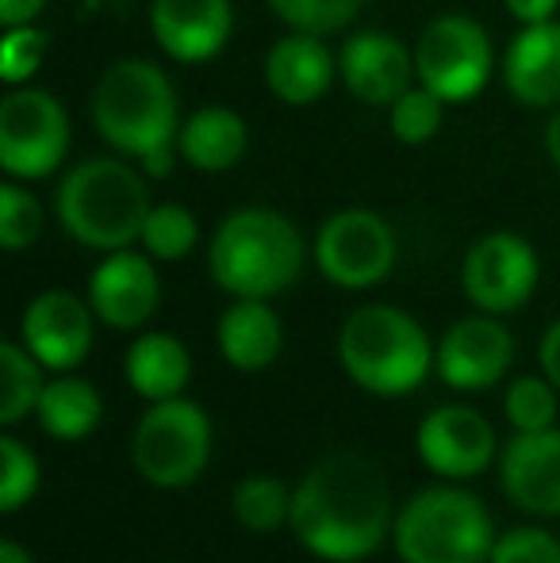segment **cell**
<instances>
[{
    "label": "cell",
    "instance_id": "cell-1",
    "mask_svg": "<svg viewBox=\"0 0 560 563\" xmlns=\"http://www.w3.org/2000/svg\"><path fill=\"white\" fill-rule=\"evenodd\" d=\"M288 526L296 541L319 560H369L396 529L388 475L358 449L327 452L292 487Z\"/></svg>",
    "mask_w": 560,
    "mask_h": 563
},
{
    "label": "cell",
    "instance_id": "cell-2",
    "mask_svg": "<svg viewBox=\"0 0 560 563\" xmlns=\"http://www.w3.org/2000/svg\"><path fill=\"white\" fill-rule=\"evenodd\" d=\"M92 123L108 146L139 157L154 177H165L180 154L177 92L165 69L146 58H123L105 69L92 92Z\"/></svg>",
    "mask_w": 560,
    "mask_h": 563
},
{
    "label": "cell",
    "instance_id": "cell-3",
    "mask_svg": "<svg viewBox=\"0 0 560 563\" xmlns=\"http://www.w3.org/2000/svg\"><path fill=\"white\" fill-rule=\"evenodd\" d=\"M304 234L273 208H239L216 227L208 273L234 299H273L304 273Z\"/></svg>",
    "mask_w": 560,
    "mask_h": 563
},
{
    "label": "cell",
    "instance_id": "cell-4",
    "mask_svg": "<svg viewBox=\"0 0 560 563\" xmlns=\"http://www.w3.org/2000/svg\"><path fill=\"white\" fill-rule=\"evenodd\" d=\"M54 216L74 242L89 250H131L150 216L146 180L120 157H92L62 177Z\"/></svg>",
    "mask_w": 560,
    "mask_h": 563
},
{
    "label": "cell",
    "instance_id": "cell-5",
    "mask_svg": "<svg viewBox=\"0 0 560 563\" xmlns=\"http://www.w3.org/2000/svg\"><path fill=\"white\" fill-rule=\"evenodd\" d=\"M433 356L438 349H430L426 330L392 303L358 307L338 334V361L345 376L381 399L411 395L415 387H422Z\"/></svg>",
    "mask_w": 560,
    "mask_h": 563
},
{
    "label": "cell",
    "instance_id": "cell-6",
    "mask_svg": "<svg viewBox=\"0 0 560 563\" xmlns=\"http://www.w3.org/2000/svg\"><path fill=\"white\" fill-rule=\"evenodd\" d=\"M392 544L404 563H487L495 529L464 487H426L396 510Z\"/></svg>",
    "mask_w": 560,
    "mask_h": 563
},
{
    "label": "cell",
    "instance_id": "cell-7",
    "mask_svg": "<svg viewBox=\"0 0 560 563\" xmlns=\"http://www.w3.org/2000/svg\"><path fill=\"white\" fill-rule=\"evenodd\" d=\"M135 472L157 490L193 487L211 460V418L188 395L150 402L131 438Z\"/></svg>",
    "mask_w": 560,
    "mask_h": 563
},
{
    "label": "cell",
    "instance_id": "cell-8",
    "mask_svg": "<svg viewBox=\"0 0 560 563\" xmlns=\"http://www.w3.org/2000/svg\"><path fill=\"white\" fill-rule=\"evenodd\" d=\"M69 150V115L46 89H8L0 100V165L12 180H43Z\"/></svg>",
    "mask_w": 560,
    "mask_h": 563
},
{
    "label": "cell",
    "instance_id": "cell-9",
    "mask_svg": "<svg viewBox=\"0 0 560 563\" xmlns=\"http://www.w3.org/2000/svg\"><path fill=\"white\" fill-rule=\"evenodd\" d=\"M415 74L446 104H464L492 77V38L472 15H438L415 43Z\"/></svg>",
    "mask_w": 560,
    "mask_h": 563
},
{
    "label": "cell",
    "instance_id": "cell-10",
    "mask_svg": "<svg viewBox=\"0 0 560 563\" xmlns=\"http://www.w3.org/2000/svg\"><path fill=\"white\" fill-rule=\"evenodd\" d=\"M396 230L369 208H345L315 234V265L338 288H373L396 268Z\"/></svg>",
    "mask_w": 560,
    "mask_h": 563
},
{
    "label": "cell",
    "instance_id": "cell-11",
    "mask_svg": "<svg viewBox=\"0 0 560 563\" xmlns=\"http://www.w3.org/2000/svg\"><path fill=\"white\" fill-rule=\"evenodd\" d=\"M538 276L541 265L534 245L526 238L510 234V230H495V234H484L464 253L461 288L476 311L510 314L530 303Z\"/></svg>",
    "mask_w": 560,
    "mask_h": 563
},
{
    "label": "cell",
    "instance_id": "cell-12",
    "mask_svg": "<svg viewBox=\"0 0 560 563\" xmlns=\"http://www.w3.org/2000/svg\"><path fill=\"white\" fill-rule=\"evenodd\" d=\"M415 449L422 464L441 479H472L487 472L492 460L499 456L495 426L476 407H461V402L430 410L419 422Z\"/></svg>",
    "mask_w": 560,
    "mask_h": 563
},
{
    "label": "cell",
    "instance_id": "cell-13",
    "mask_svg": "<svg viewBox=\"0 0 560 563\" xmlns=\"http://www.w3.org/2000/svg\"><path fill=\"white\" fill-rule=\"evenodd\" d=\"M92 311L89 299L51 288L23 307L20 341L46 372H74L92 353Z\"/></svg>",
    "mask_w": 560,
    "mask_h": 563
},
{
    "label": "cell",
    "instance_id": "cell-14",
    "mask_svg": "<svg viewBox=\"0 0 560 563\" xmlns=\"http://www.w3.org/2000/svg\"><path fill=\"white\" fill-rule=\"evenodd\" d=\"M510 361H515V338L499 322V314H472L441 334L433 368L441 384L457 391H487L507 376Z\"/></svg>",
    "mask_w": 560,
    "mask_h": 563
},
{
    "label": "cell",
    "instance_id": "cell-15",
    "mask_svg": "<svg viewBox=\"0 0 560 563\" xmlns=\"http://www.w3.org/2000/svg\"><path fill=\"white\" fill-rule=\"evenodd\" d=\"M89 303L97 311V322L131 334L154 319L162 303V280L150 253L116 250L92 268L89 276Z\"/></svg>",
    "mask_w": 560,
    "mask_h": 563
},
{
    "label": "cell",
    "instance_id": "cell-16",
    "mask_svg": "<svg viewBox=\"0 0 560 563\" xmlns=\"http://www.w3.org/2000/svg\"><path fill=\"white\" fill-rule=\"evenodd\" d=\"M338 74L361 104L373 108H392L419 77L415 54L388 31H361L345 38L338 54Z\"/></svg>",
    "mask_w": 560,
    "mask_h": 563
},
{
    "label": "cell",
    "instance_id": "cell-17",
    "mask_svg": "<svg viewBox=\"0 0 560 563\" xmlns=\"http://www.w3.org/2000/svg\"><path fill=\"white\" fill-rule=\"evenodd\" d=\"M499 483L510 506L530 518H560V430L515 433L499 456Z\"/></svg>",
    "mask_w": 560,
    "mask_h": 563
},
{
    "label": "cell",
    "instance_id": "cell-18",
    "mask_svg": "<svg viewBox=\"0 0 560 563\" xmlns=\"http://www.w3.org/2000/svg\"><path fill=\"white\" fill-rule=\"evenodd\" d=\"M154 38L173 62H208L227 46L234 31L231 0H154L150 4Z\"/></svg>",
    "mask_w": 560,
    "mask_h": 563
},
{
    "label": "cell",
    "instance_id": "cell-19",
    "mask_svg": "<svg viewBox=\"0 0 560 563\" xmlns=\"http://www.w3.org/2000/svg\"><path fill=\"white\" fill-rule=\"evenodd\" d=\"M338 74V62L322 35H307V31H292L277 38L265 54V85L281 104L304 108L315 104L330 92Z\"/></svg>",
    "mask_w": 560,
    "mask_h": 563
},
{
    "label": "cell",
    "instance_id": "cell-20",
    "mask_svg": "<svg viewBox=\"0 0 560 563\" xmlns=\"http://www.w3.org/2000/svg\"><path fill=\"white\" fill-rule=\"evenodd\" d=\"M507 92L526 108H560V23H530L507 46L503 58Z\"/></svg>",
    "mask_w": 560,
    "mask_h": 563
},
{
    "label": "cell",
    "instance_id": "cell-21",
    "mask_svg": "<svg viewBox=\"0 0 560 563\" xmlns=\"http://www.w3.org/2000/svg\"><path fill=\"white\" fill-rule=\"evenodd\" d=\"M216 338L223 361L239 372L270 368L284 349L281 314L270 307V299H234L219 319Z\"/></svg>",
    "mask_w": 560,
    "mask_h": 563
},
{
    "label": "cell",
    "instance_id": "cell-22",
    "mask_svg": "<svg viewBox=\"0 0 560 563\" xmlns=\"http://www.w3.org/2000/svg\"><path fill=\"white\" fill-rule=\"evenodd\" d=\"M123 372H128V384L135 387V395H142L146 402H162L173 395H185V384L193 376V356H188L185 341L150 330V334L131 341Z\"/></svg>",
    "mask_w": 560,
    "mask_h": 563
},
{
    "label": "cell",
    "instance_id": "cell-23",
    "mask_svg": "<svg viewBox=\"0 0 560 563\" xmlns=\"http://www.w3.org/2000/svg\"><path fill=\"white\" fill-rule=\"evenodd\" d=\"M180 157L200 173H227L246 154V119L231 108H200L180 123Z\"/></svg>",
    "mask_w": 560,
    "mask_h": 563
},
{
    "label": "cell",
    "instance_id": "cell-24",
    "mask_svg": "<svg viewBox=\"0 0 560 563\" xmlns=\"http://www.w3.org/2000/svg\"><path fill=\"white\" fill-rule=\"evenodd\" d=\"M100 415H105L100 391L89 379L69 376V372H58L54 379H46L43 395H39V407H35L39 426H43V433L54 441L89 438L100 426Z\"/></svg>",
    "mask_w": 560,
    "mask_h": 563
},
{
    "label": "cell",
    "instance_id": "cell-25",
    "mask_svg": "<svg viewBox=\"0 0 560 563\" xmlns=\"http://www.w3.org/2000/svg\"><path fill=\"white\" fill-rule=\"evenodd\" d=\"M43 364L31 356L23 341H4L0 345V426H20L28 415H35L39 395H43Z\"/></svg>",
    "mask_w": 560,
    "mask_h": 563
},
{
    "label": "cell",
    "instance_id": "cell-26",
    "mask_svg": "<svg viewBox=\"0 0 560 563\" xmlns=\"http://www.w3.org/2000/svg\"><path fill=\"white\" fill-rule=\"evenodd\" d=\"M231 514L250 533H273L292 518V490L273 475H246L231 495Z\"/></svg>",
    "mask_w": 560,
    "mask_h": 563
},
{
    "label": "cell",
    "instance_id": "cell-27",
    "mask_svg": "<svg viewBox=\"0 0 560 563\" xmlns=\"http://www.w3.org/2000/svg\"><path fill=\"white\" fill-rule=\"evenodd\" d=\"M139 242L154 261H180L196 250L200 227H196L193 211L180 208V203H154Z\"/></svg>",
    "mask_w": 560,
    "mask_h": 563
},
{
    "label": "cell",
    "instance_id": "cell-28",
    "mask_svg": "<svg viewBox=\"0 0 560 563\" xmlns=\"http://www.w3.org/2000/svg\"><path fill=\"white\" fill-rule=\"evenodd\" d=\"M507 422L515 433H538V430H553L557 426V410H560V391L549 384V376H518L510 379L507 399Z\"/></svg>",
    "mask_w": 560,
    "mask_h": 563
},
{
    "label": "cell",
    "instance_id": "cell-29",
    "mask_svg": "<svg viewBox=\"0 0 560 563\" xmlns=\"http://www.w3.org/2000/svg\"><path fill=\"white\" fill-rule=\"evenodd\" d=\"M39 479H43V467L35 452L12 433H0V510L15 514L20 506H28L39 495Z\"/></svg>",
    "mask_w": 560,
    "mask_h": 563
},
{
    "label": "cell",
    "instance_id": "cell-30",
    "mask_svg": "<svg viewBox=\"0 0 560 563\" xmlns=\"http://www.w3.org/2000/svg\"><path fill=\"white\" fill-rule=\"evenodd\" d=\"M265 4H270V12L288 23L292 31L330 35V31L350 27L365 0H265Z\"/></svg>",
    "mask_w": 560,
    "mask_h": 563
},
{
    "label": "cell",
    "instance_id": "cell-31",
    "mask_svg": "<svg viewBox=\"0 0 560 563\" xmlns=\"http://www.w3.org/2000/svg\"><path fill=\"white\" fill-rule=\"evenodd\" d=\"M441 119H446V100L433 97L426 85H411L396 104L388 108L392 134L407 146H422L433 134L441 131Z\"/></svg>",
    "mask_w": 560,
    "mask_h": 563
},
{
    "label": "cell",
    "instance_id": "cell-32",
    "mask_svg": "<svg viewBox=\"0 0 560 563\" xmlns=\"http://www.w3.org/2000/svg\"><path fill=\"white\" fill-rule=\"evenodd\" d=\"M39 234H43V208H39V200L20 180H4L0 185V245L8 253H20Z\"/></svg>",
    "mask_w": 560,
    "mask_h": 563
},
{
    "label": "cell",
    "instance_id": "cell-33",
    "mask_svg": "<svg viewBox=\"0 0 560 563\" xmlns=\"http://www.w3.org/2000/svg\"><path fill=\"white\" fill-rule=\"evenodd\" d=\"M46 54V35L35 31L31 23L23 27H4V43H0V77H4L8 89L31 81L39 66H43Z\"/></svg>",
    "mask_w": 560,
    "mask_h": 563
},
{
    "label": "cell",
    "instance_id": "cell-34",
    "mask_svg": "<svg viewBox=\"0 0 560 563\" xmlns=\"http://www.w3.org/2000/svg\"><path fill=\"white\" fill-rule=\"evenodd\" d=\"M487 563H560V541L541 526H518L495 537Z\"/></svg>",
    "mask_w": 560,
    "mask_h": 563
},
{
    "label": "cell",
    "instance_id": "cell-35",
    "mask_svg": "<svg viewBox=\"0 0 560 563\" xmlns=\"http://www.w3.org/2000/svg\"><path fill=\"white\" fill-rule=\"evenodd\" d=\"M507 4V12L515 15L523 27H530V23H546L557 15L560 0H503Z\"/></svg>",
    "mask_w": 560,
    "mask_h": 563
},
{
    "label": "cell",
    "instance_id": "cell-36",
    "mask_svg": "<svg viewBox=\"0 0 560 563\" xmlns=\"http://www.w3.org/2000/svg\"><path fill=\"white\" fill-rule=\"evenodd\" d=\"M538 361H541V372L549 376V384L560 391V319L546 330V338H541Z\"/></svg>",
    "mask_w": 560,
    "mask_h": 563
},
{
    "label": "cell",
    "instance_id": "cell-37",
    "mask_svg": "<svg viewBox=\"0 0 560 563\" xmlns=\"http://www.w3.org/2000/svg\"><path fill=\"white\" fill-rule=\"evenodd\" d=\"M46 8V0H0V23L4 27H23Z\"/></svg>",
    "mask_w": 560,
    "mask_h": 563
},
{
    "label": "cell",
    "instance_id": "cell-38",
    "mask_svg": "<svg viewBox=\"0 0 560 563\" xmlns=\"http://www.w3.org/2000/svg\"><path fill=\"white\" fill-rule=\"evenodd\" d=\"M546 154H549V162H553L557 173H560V108L553 112V119H549V126H546Z\"/></svg>",
    "mask_w": 560,
    "mask_h": 563
},
{
    "label": "cell",
    "instance_id": "cell-39",
    "mask_svg": "<svg viewBox=\"0 0 560 563\" xmlns=\"http://www.w3.org/2000/svg\"><path fill=\"white\" fill-rule=\"evenodd\" d=\"M0 563H35V556H31L20 541H12V537H8V541H0Z\"/></svg>",
    "mask_w": 560,
    "mask_h": 563
},
{
    "label": "cell",
    "instance_id": "cell-40",
    "mask_svg": "<svg viewBox=\"0 0 560 563\" xmlns=\"http://www.w3.org/2000/svg\"><path fill=\"white\" fill-rule=\"evenodd\" d=\"M162 563H169V560H162Z\"/></svg>",
    "mask_w": 560,
    "mask_h": 563
}]
</instances>
